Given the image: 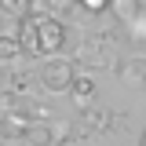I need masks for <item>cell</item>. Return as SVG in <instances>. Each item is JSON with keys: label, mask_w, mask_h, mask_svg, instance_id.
Listing matches in <instances>:
<instances>
[{"label": "cell", "mask_w": 146, "mask_h": 146, "mask_svg": "<svg viewBox=\"0 0 146 146\" xmlns=\"http://www.w3.org/2000/svg\"><path fill=\"white\" fill-rule=\"evenodd\" d=\"M18 40L29 58H55L66 44V26L55 15H22L18 18Z\"/></svg>", "instance_id": "1"}, {"label": "cell", "mask_w": 146, "mask_h": 146, "mask_svg": "<svg viewBox=\"0 0 146 146\" xmlns=\"http://www.w3.org/2000/svg\"><path fill=\"white\" fill-rule=\"evenodd\" d=\"M113 58H117V36L106 33V29L88 33L84 44L77 48V62H80L84 70H113V66H117Z\"/></svg>", "instance_id": "2"}, {"label": "cell", "mask_w": 146, "mask_h": 146, "mask_svg": "<svg viewBox=\"0 0 146 146\" xmlns=\"http://www.w3.org/2000/svg\"><path fill=\"white\" fill-rule=\"evenodd\" d=\"M73 77H77V62H70V58H44V66H40V73H36L40 88L51 91V95H58V91L70 95Z\"/></svg>", "instance_id": "3"}, {"label": "cell", "mask_w": 146, "mask_h": 146, "mask_svg": "<svg viewBox=\"0 0 146 146\" xmlns=\"http://www.w3.org/2000/svg\"><path fill=\"white\" fill-rule=\"evenodd\" d=\"M113 73H117V80H124V84L146 88V58H124V62L113 66Z\"/></svg>", "instance_id": "4"}, {"label": "cell", "mask_w": 146, "mask_h": 146, "mask_svg": "<svg viewBox=\"0 0 146 146\" xmlns=\"http://www.w3.org/2000/svg\"><path fill=\"white\" fill-rule=\"evenodd\" d=\"M70 99H73L77 110H88L91 102H95V80L77 73V77H73V88H70Z\"/></svg>", "instance_id": "5"}, {"label": "cell", "mask_w": 146, "mask_h": 146, "mask_svg": "<svg viewBox=\"0 0 146 146\" xmlns=\"http://www.w3.org/2000/svg\"><path fill=\"white\" fill-rule=\"evenodd\" d=\"M26 143H29V146H55L51 121H33V124L26 128Z\"/></svg>", "instance_id": "6"}, {"label": "cell", "mask_w": 146, "mask_h": 146, "mask_svg": "<svg viewBox=\"0 0 146 146\" xmlns=\"http://www.w3.org/2000/svg\"><path fill=\"white\" fill-rule=\"evenodd\" d=\"M29 121H22L18 113H0V139H26Z\"/></svg>", "instance_id": "7"}, {"label": "cell", "mask_w": 146, "mask_h": 146, "mask_svg": "<svg viewBox=\"0 0 146 146\" xmlns=\"http://www.w3.org/2000/svg\"><path fill=\"white\" fill-rule=\"evenodd\" d=\"M33 84H40V80H36L29 70H15L11 77H7V84H4V88L11 91V95H33Z\"/></svg>", "instance_id": "8"}, {"label": "cell", "mask_w": 146, "mask_h": 146, "mask_svg": "<svg viewBox=\"0 0 146 146\" xmlns=\"http://www.w3.org/2000/svg\"><path fill=\"white\" fill-rule=\"evenodd\" d=\"M22 40H18L15 33H0V62L7 66V62H15V58H22Z\"/></svg>", "instance_id": "9"}, {"label": "cell", "mask_w": 146, "mask_h": 146, "mask_svg": "<svg viewBox=\"0 0 146 146\" xmlns=\"http://www.w3.org/2000/svg\"><path fill=\"white\" fill-rule=\"evenodd\" d=\"M110 11L121 18V22H135L139 11H143V4L139 0H110Z\"/></svg>", "instance_id": "10"}, {"label": "cell", "mask_w": 146, "mask_h": 146, "mask_svg": "<svg viewBox=\"0 0 146 146\" xmlns=\"http://www.w3.org/2000/svg\"><path fill=\"white\" fill-rule=\"evenodd\" d=\"M51 131H55V146L77 139V124H73V121H51Z\"/></svg>", "instance_id": "11"}, {"label": "cell", "mask_w": 146, "mask_h": 146, "mask_svg": "<svg viewBox=\"0 0 146 146\" xmlns=\"http://www.w3.org/2000/svg\"><path fill=\"white\" fill-rule=\"evenodd\" d=\"M29 7H33V0H0V11L4 15H15V18L29 15Z\"/></svg>", "instance_id": "12"}, {"label": "cell", "mask_w": 146, "mask_h": 146, "mask_svg": "<svg viewBox=\"0 0 146 146\" xmlns=\"http://www.w3.org/2000/svg\"><path fill=\"white\" fill-rule=\"evenodd\" d=\"M77 7L88 15H102V11H110V0H77Z\"/></svg>", "instance_id": "13"}, {"label": "cell", "mask_w": 146, "mask_h": 146, "mask_svg": "<svg viewBox=\"0 0 146 146\" xmlns=\"http://www.w3.org/2000/svg\"><path fill=\"white\" fill-rule=\"evenodd\" d=\"M73 7H77V0H48V11H51V15H66Z\"/></svg>", "instance_id": "14"}, {"label": "cell", "mask_w": 146, "mask_h": 146, "mask_svg": "<svg viewBox=\"0 0 146 146\" xmlns=\"http://www.w3.org/2000/svg\"><path fill=\"white\" fill-rule=\"evenodd\" d=\"M143 146H146V131H143Z\"/></svg>", "instance_id": "15"}, {"label": "cell", "mask_w": 146, "mask_h": 146, "mask_svg": "<svg viewBox=\"0 0 146 146\" xmlns=\"http://www.w3.org/2000/svg\"><path fill=\"white\" fill-rule=\"evenodd\" d=\"M0 143H4V139H0Z\"/></svg>", "instance_id": "16"}, {"label": "cell", "mask_w": 146, "mask_h": 146, "mask_svg": "<svg viewBox=\"0 0 146 146\" xmlns=\"http://www.w3.org/2000/svg\"><path fill=\"white\" fill-rule=\"evenodd\" d=\"M143 15H146V11H143Z\"/></svg>", "instance_id": "17"}]
</instances>
